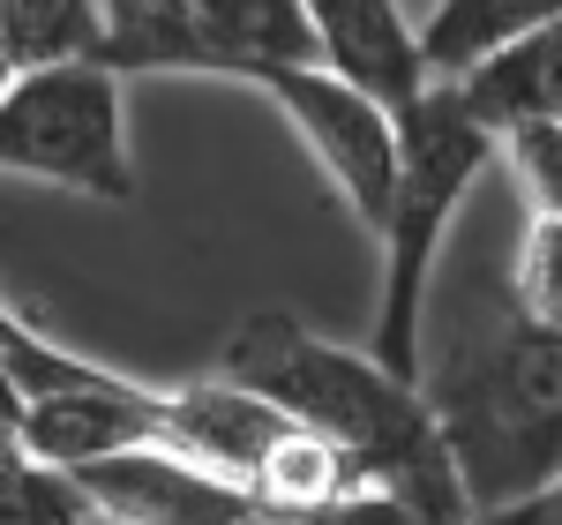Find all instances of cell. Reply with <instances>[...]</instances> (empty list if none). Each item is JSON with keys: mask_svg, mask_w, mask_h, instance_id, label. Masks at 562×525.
<instances>
[{"mask_svg": "<svg viewBox=\"0 0 562 525\" xmlns=\"http://www.w3.org/2000/svg\"><path fill=\"white\" fill-rule=\"evenodd\" d=\"M90 518V495L76 488V473L45 466V458H8L0 466V525H76Z\"/></svg>", "mask_w": 562, "mask_h": 525, "instance_id": "cell-15", "label": "cell"}, {"mask_svg": "<svg viewBox=\"0 0 562 525\" xmlns=\"http://www.w3.org/2000/svg\"><path fill=\"white\" fill-rule=\"evenodd\" d=\"M15 436L31 458L76 473L90 458H113L135 443H166V391L158 383H135L121 368H105L98 383H68V391H38L23 405Z\"/></svg>", "mask_w": 562, "mask_h": 525, "instance_id": "cell-7", "label": "cell"}, {"mask_svg": "<svg viewBox=\"0 0 562 525\" xmlns=\"http://www.w3.org/2000/svg\"><path fill=\"white\" fill-rule=\"evenodd\" d=\"M465 525H562V473L548 488L518 495V503H503V511H473Z\"/></svg>", "mask_w": 562, "mask_h": 525, "instance_id": "cell-20", "label": "cell"}, {"mask_svg": "<svg viewBox=\"0 0 562 525\" xmlns=\"http://www.w3.org/2000/svg\"><path fill=\"white\" fill-rule=\"evenodd\" d=\"M307 23H315V60L352 90L383 98L390 113H405L435 83L413 0H307Z\"/></svg>", "mask_w": 562, "mask_h": 525, "instance_id": "cell-8", "label": "cell"}, {"mask_svg": "<svg viewBox=\"0 0 562 525\" xmlns=\"http://www.w3.org/2000/svg\"><path fill=\"white\" fill-rule=\"evenodd\" d=\"M465 90L487 129H518V121H562V15H548L540 31L495 45L487 60H473L465 76H450Z\"/></svg>", "mask_w": 562, "mask_h": 525, "instance_id": "cell-10", "label": "cell"}, {"mask_svg": "<svg viewBox=\"0 0 562 525\" xmlns=\"http://www.w3.org/2000/svg\"><path fill=\"white\" fill-rule=\"evenodd\" d=\"M420 391L473 511H503L562 473V331L510 293L420 360Z\"/></svg>", "mask_w": 562, "mask_h": 525, "instance_id": "cell-2", "label": "cell"}, {"mask_svg": "<svg viewBox=\"0 0 562 525\" xmlns=\"http://www.w3.org/2000/svg\"><path fill=\"white\" fill-rule=\"evenodd\" d=\"M217 376L248 383L270 405H285L293 421L346 443L368 481L413 495L435 525L473 518V503L458 488V466H450V443L435 428L428 391L413 376L383 368L375 353H346L330 338H315L307 323H293L285 308H256V315L233 323V338L217 353Z\"/></svg>", "mask_w": 562, "mask_h": 525, "instance_id": "cell-1", "label": "cell"}, {"mask_svg": "<svg viewBox=\"0 0 562 525\" xmlns=\"http://www.w3.org/2000/svg\"><path fill=\"white\" fill-rule=\"evenodd\" d=\"M15 76H23V53H15V45H8V31H0V98L15 90Z\"/></svg>", "mask_w": 562, "mask_h": 525, "instance_id": "cell-22", "label": "cell"}, {"mask_svg": "<svg viewBox=\"0 0 562 525\" xmlns=\"http://www.w3.org/2000/svg\"><path fill=\"white\" fill-rule=\"evenodd\" d=\"M240 83H256L293 121V135L315 150L323 180L346 196L352 219L375 233L390 211V188H397V113L383 98L352 90L346 76H330L323 60H262Z\"/></svg>", "mask_w": 562, "mask_h": 525, "instance_id": "cell-5", "label": "cell"}, {"mask_svg": "<svg viewBox=\"0 0 562 525\" xmlns=\"http://www.w3.org/2000/svg\"><path fill=\"white\" fill-rule=\"evenodd\" d=\"M180 8L203 45V76H248L262 60H315L307 0H180Z\"/></svg>", "mask_w": 562, "mask_h": 525, "instance_id": "cell-11", "label": "cell"}, {"mask_svg": "<svg viewBox=\"0 0 562 525\" xmlns=\"http://www.w3.org/2000/svg\"><path fill=\"white\" fill-rule=\"evenodd\" d=\"M285 428H293V413L270 405L262 391H248V383H233V376H203V383H173L166 391V443L248 488H256L262 450Z\"/></svg>", "mask_w": 562, "mask_h": 525, "instance_id": "cell-9", "label": "cell"}, {"mask_svg": "<svg viewBox=\"0 0 562 525\" xmlns=\"http://www.w3.org/2000/svg\"><path fill=\"white\" fill-rule=\"evenodd\" d=\"M495 166V129L465 105V90L435 76L405 113H397V188L375 225L383 241V301H375V338L368 353L420 383V315H428V278L442 256V233L465 211L480 174Z\"/></svg>", "mask_w": 562, "mask_h": 525, "instance_id": "cell-3", "label": "cell"}, {"mask_svg": "<svg viewBox=\"0 0 562 525\" xmlns=\"http://www.w3.org/2000/svg\"><path fill=\"white\" fill-rule=\"evenodd\" d=\"M495 158L510 166L525 211H562V121H518L495 135Z\"/></svg>", "mask_w": 562, "mask_h": 525, "instance_id": "cell-18", "label": "cell"}, {"mask_svg": "<svg viewBox=\"0 0 562 525\" xmlns=\"http://www.w3.org/2000/svg\"><path fill=\"white\" fill-rule=\"evenodd\" d=\"M352 481H368V473L352 466L346 443H330L323 428L293 421L285 436L262 450V466H256V503H262V511L301 518V511H315L323 495H338V488H352Z\"/></svg>", "mask_w": 562, "mask_h": 525, "instance_id": "cell-13", "label": "cell"}, {"mask_svg": "<svg viewBox=\"0 0 562 525\" xmlns=\"http://www.w3.org/2000/svg\"><path fill=\"white\" fill-rule=\"evenodd\" d=\"M0 31L23 53V68H60V60H98L105 8L98 0H0Z\"/></svg>", "mask_w": 562, "mask_h": 525, "instance_id": "cell-14", "label": "cell"}, {"mask_svg": "<svg viewBox=\"0 0 562 525\" xmlns=\"http://www.w3.org/2000/svg\"><path fill=\"white\" fill-rule=\"evenodd\" d=\"M420 8H428V0H420Z\"/></svg>", "mask_w": 562, "mask_h": 525, "instance_id": "cell-24", "label": "cell"}, {"mask_svg": "<svg viewBox=\"0 0 562 525\" xmlns=\"http://www.w3.org/2000/svg\"><path fill=\"white\" fill-rule=\"evenodd\" d=\"M548 15H562V0H428L420 15V53H428V76H465L473 60H487L495 45L540 31Z\"/></svg>", "mask_w": 562, "mask_h": 525, "instance_id": "cell-12", "label": "cell"}, {"mask_svg": "<svg viewBox=\"0 0 562 525\" xmlns=\"http://www.w3.org/2000/svg\"><path fill=\"white\" fill-rule=\"evenodd\" d=\"M76 525H113V518H98V511H90V518H76ZM248 525H293V518H285V511H262V518H248Z\"/></svg>", "mask_w": 562, "mask_h": 525, "instance_id": "cell-23", "label": "cell"}, {"mask_svg": "<svg viewBox=\"0 0 562 525\" xmlns=\"http://www.w3.org/2000/svg\"><path fill=\"white\" fill-rule=\"evenodd\" d=\"M76 488L90 495V511L113 525H248L262 518L256 488L217 473L203 458H188L173 443H135L113 458L76 466Z\"/></svg>", "mask_w": 562, "mask_h": 525, "instance_id": "cell-6", "label": "cell"}, {"mask_svg": "<svg viewBox=\"0 0 562 525\" xmlns=\"http://www.w3.org/2000/svg\"><path fill=\"white\" fill-rule=\"evenodd\" d=\"M293 525H435L413 495H397V488L383 481H352L338 488V495H323L315 511H301Z\"/></svg>", "mask_w": 562, "mask_h": 525, "instance_id": "cell-19", "label": "cell"}, {"mask_svg": "<svg viewBox=\"0 0 562 525\" xmlns=\"http://www.w3.org/2000/svg\"><path fill=\"white\" fill-rule=\"evenodd\" d=\"M0 174L45 180L90 203H135L121 68L105 60L23 68L15 90L0 98Z\"/></svg>", "mask_w": 562, "mask_h": 525, "instance_id": "cell-4", "label": "cell"}, {"mask_svg": "<svg viewBox=\"0 0 562 525\" xmlns=\"http://www.w3.org/2000/svg\"><path fill=\"white\" fill-rule=\"evenodd\" d=\"M0 353H8V368L23 376V391H68V383H98L105 368L98 360H83V353H68L60 338H45V331H31L15 308L0 301Z\"/></svg>", "mask_w": 562, "mask_h": 525, "instance_id": "cell-17", "label": "cell"}, {"mask_svg": "<svg viewBox=\"0 0 562 525\" xmlns=\"http://www.w3.org/2000/svg\"><path fill=\"white\" fill-rule=\"evenodd\" d=\"M23 405H31V391H23V376H15L8 353H0V421H23Z\"/></svg>", "mask_w": 562, "mask_h": 525, "instance_id": "cell-21", "label": "cell"}, {"mask_svg": "<svg viewBox=\"0 0 562 525\" xmlns=\"http://www.w3.org/2000/svg\"><path fill=\"white\" fill-rule=\"evenodd\" d=\"M510 301L532 323L562 331V211H525L518 262H510Z\"/></svg>", "mask_w": 562, "mask_h": 525, "instance_id": "cell-16", "label": "cell"}]
</instances>
